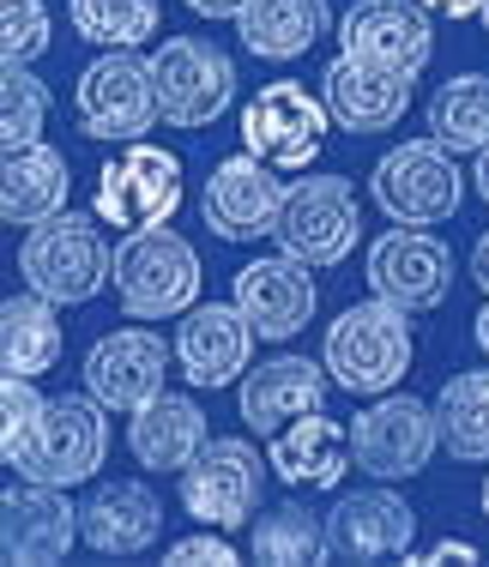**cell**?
Masks as SVG:
<instances>
[{
    "label": "cell",
    "instance_id": "obj_1",
    "mask_svg": "<svg viewBox=\"0 0 489 567\" xmlns=\"http://www.w3.org/2000/svg\"><path fill=\"white\" fill-rule=\"evenodd\" d=\"M7 465L24 483H54V489H79L103 471L109 458V404H98L91 393H67L49 399L24 435L0 441Z\"/></svg>",
    "mask_w": 489,
    "mask_h": 567
},
{
    "label": "cell",
    "instance_id": "obj_2",
    "mask_svg": "<svg viewBox=\"0 0 489 567\" xmlns=\"http://www.w3.org/2000/svg\"><path fill=\"white\" fill-rule=\"evenodd\" d=\"M411 308L387 302V296H369V302H350L345 315L326 327L320 362L333 374V386L357 399H380L411 374Z\"/></svg>",
    "mask_w": 489,
    "mask_h": 567
},
{
    "label": "cell",
    "instance_id": "obj_3",
    "mask_svg": "<svg viewBox=\"0 0 489 567\" xmlns=\"http://www.w3.org/2000/svg\"><path fill=\"white\" fill-rule=\"evenodd\" d=\"M19 272L31 290H43L49 302L79 308L91 296H103V284L115 278V254H109L103 218L98 212H54L49 224H31L19 248Z\"/></svg>",
    "mask_w": 489,
    "mask_h": 567
},
{
    "label": "cell",
    "instance_id": "obj_4",
    "mask_svg": "<svg viewBox=\"0 0 489 567\" xmlns=\"http://www.w3.org/2000/svg\"><path fill=\"white\" fill-rule=\"evenodd\" d=\"M115 296L128 320H175L200 302V254L170 224L128 229L115 248Z\"/></svg>",
    "mask_w": 489,
    "mask_h": 567
},
{
    "label": "cell",
    "instance_id": "obj_5",
    "mask_svg": "<svg viewBox=\"0 0 489 567\" xmlns=\"http://www.w3.org/2000/svg\"><path fill=\"white\" fill-rule=\"evenodd\" d=\"M266 477H272V458L254 447V441L217 435L200 447L194 465L182 471V507L194 525L242 532V525H254V513H261Z\"/></svg>",
    "mask_w": 489,
    "mask_h": 567
},
{
    "label": "cell",
    "instance_id": "obj_6",
    "mask_svg": "<svg viewBox=\"0 0 489 567\" xmlns=\"http://www.w3.org/2000/svg\"><path fill=\"white\" fill-rule=\"evenodd\" d=\"M73 110H79V133H91V140H109V145L145 140V127L163 121L152 61L133 55V49H103V55L79 73Z\"/></svg>",
    "mask_w": 489,
    "mask_h": 567
},
{
    "label": "cell",
    "instance_id": "obj_7",
    "mask_svg": "<svg viewBox=\"0 0 489 567\" xmlns=\"http://www.w3.org/2000/svg\"><path fill=\"white\" fill-rule=\"evenodd\" d=\"M357 236H363V212L345 175H296V182H284V206H278V224H272V241L284 254H296L308 266H338L350 260Z\"/></svg>",
    "mask_w": 489,
    "mask_h": 567
},
{
    "label": "cell",
    "instance_id": "obj_8",
    "mask_svg": "<svg viewBox=\"0 0 489 567\" xmlns=\"http://www.w3.org/2000/svg\"><path fill=\"white\" fill-rule=\"evenodd\" d=\"M369 194L393 224H424L429 229V224H447L459 212L466 175H459L454 152L429 133V140H405L380 157L375 175H369Z\"/></svg>",
    "mask_w": 489,
    "mask_h": 567
},
{
    "label": "cell",
    "instance_id": "obj_9",
    "mask_svg": "<svg viewBox=\"0 0 489 567\" xmlns=\"http://www.w3.org/2000/svg\"><path fill=\"white\" fill-rule=\"evenodd\" d=\"M326 127H333L326 97L303 91L296 79H272V85H261L242 103V152L266 157L284 175H303L315 164L326 145Z\"/></svg>",
    "mask_w": 489,
    "mask_h": 567
},
{
    "label": "cell",
    "instance_id": "obj_10",
    "mask_svg": "<svg viewBox=\"0 0 489 567\" xmlns=\"http://www.w3.org/2000/svg\"><path fill=\"white\" fill-rule=\"evenodd\" d=\"M157 79V110L170 127H212L217 115L236 103V61L212 43V37H163L152 55Z\"/></svg>",
    "mask_w": 489,
    "mask_h": 567
},
{
    "label": "cell",
    "instance_id": "obj_11",
    "mask_svg": "<svg viewBox=\"0 0 489 567\" xmlns=\"http://www.w3.org/2000/svg\"><path fill=\"white\" fill-rule=\"evenodd\" d=\"M435 447H441L435 404L411 399V393H380V399H369V411H357V423H350L357 471H369L375 483H405V477H417V471H429Z\"/></svg>",
    "mask_w": 489,
    "mask_h": 567
},
{
    "label": "cell",
    "instance_id": "obj_12",
    "mask_svg": "<svg viewBox=\"0 0 489 567\" xmlns=\"http://www.w3.org/2000/svg\"><path fill=\"white\" fill-rule=\"evenodd\" d=\"M91 212L109 229H145V224H170L182 212V157L163 145L133 140L121 157H109L98 175Z\"/></svg>",
    "mask_w": 489,
    "mask_h": 567
},
{
    "label": "cell",
    "instance_id": "obj_13",
    "mask_svg": "<svg viewBox=\"0 0 489 567\" xmlns=\"http://www.w3.org/2000/svg\"><path fill=\"white\" fill-rule=\"evenodd\" d=\"M363 278H369L375 296L399 308H441L447 290H454V248L441 236H429L424 224H399L380 241H369V260H363Z\"/></svg>",
    "mask_w": 489,
    "mask_h": 567
},
{
    "label": "cell",
    "instance_id": "obj_14",
    "mask_svg": "<svg viewBox=\"0 0 489 567\" xmlns=\"http://www.w3.org/2000/svg\"><path fill=\"white\" fill-rule=\"evenodd\" d=\"M284 169H272L266 157L254 152H236L224 157L212 175H206V194H200V218L217 241H261L272 236L278 224V206H284Z\"/></svg>",
    "mask_w": 489,
    "mask_h": 567
},
{
    "label": "cell",
    "instance_id": "obj_15",
    "mask_svg": "<svg viewBox=\"0 0 489 567\" xmlns=\"http://www.w3.org/2000/svg\"><path fill=\"white\" fill-rule=\"evenodd\" d=\"M230 302H236L242 315L254 320V332H261L266 344H284V339H296V332L315 320L320 290H315L308 260H296V254L278 248V254H266V260H248V266H242Z\"/></svg>",
    "mask_w": 489,
    "mask_h": 567
},
{
    "label": "cell",
    "instance_id": "obj_16",
    "mask_svg": "<svg viewBox=\"0 0 489 567\" xmlns=\"http://www.w3.org/2000/svg\"><path fill=\"white\" fill-rule=\"evenodd\" d=\"M170 357H175V344H163L152 327H121V332H109V339L91 344V357H85L79 374H85V393L98 404L133 416L145 399L163 393Z\"/></svg>",
    "mask_w": 489,
    "mask_h": 567
},
{
    "label": "cell",
    "instance_id": "obj_17",
    "mask_svg": "<svg viewBox=\"0 0 489 567\" xmlns=\"http://www.w3.org/2000/svg\"><path fill=\"white\" fill-rule=\"evenodd\" d=\"M411 79L417 73H399V66H380L369 55L338 49V61L320 73V97H326V110H333V127L387 133L405 121V110H411Z\"/></svg>",
    "mask_w": 489,
    "mask_h": 567
},
{
    "label": "cell",
    "instance_id": "obj_18",
    "mask_svg": "<svg viewBox=\"0 0 489 567\" xmlns=\"http://www.w3.org/2000/svg\"><path fill=\"white\" fill-rule=\"evenodd\" d=\"M254 320L242 315L236 302H194L182 315V327H175V362H182V374L194 386H236L242 374H248L254 362Z\"/></svg>",
    "mask_w": 489,
    "mask_h": 567
},
{
    "label": "cell",
    "instance_id": "obj_19",
    "mask_svg": "<svg viewBox=\"0 0 489 567\" xmlns=\"http://www.w3.org/2000/svg\"><path fill=\"white\" fill-rule=\"evenodd\" d=\"M338 561H405L417 544V507L399 489H350L326 507Z\"/></svg>",
    "mask_w": 489,
    "mask_h": 567
},
{
    "label": "cell",
    "instance_id": "obj_20",
    "mask_svg": "<svg viewBox=\"0 0 489 567\" xmlns=\"http://www.w3.org/2000/svg\"><path fill=\"white\" fill-rule=\"evenodd\" d=\"M79 507L54 483H24L0 495V556L12 567H54L79 544Z\"/></svg>",
    "mask_w": 489,
    "mask_h": 567
},
{
    "label": "cell",
    "instance_id": "obj_21",
    "mask_svg": "<svg viewBox=\"0 0 489 567\" xmlns=\"http://www.w3.org/2000/svg\"><path fill=\"white\" fill-rule=\"evenodd\" d=\"M338 49L399 66V73H424L435 55L429 7L424 0H350V12L338 19Z\"/></svg>",
    "mask_w": 489,
    "mask_h": 567
},
{
    "label": "cell",
    "instance_id": "obj_22",
    "mask_svg": "<svg viewBox=\"0 0 489 567\" xmlns=\"http://www.w3.org/2000/svg\"><path fill=\"white\" fill-rule=\"evenodd\" d=\"M326 386H333L326 362L278 350V357L254 362V369L242 374L236 411H242V423H248L254 435H278L284 423H296V416L320 411V404H326Z\"/></svg>",
    "mask_w": 489,
    "mask_h": 567
},
{
    "label": "cell",
    "instance_id": "obj_23",
    "mask_svg": "<svg viewBox=\"0 0 489 567\" xmlns=\"http://www.w3.org/2000/svg\"><path fill=\"white\" fill-rule=\"evenodd\" d=\"M79 532H85V544L98 549V556H140V549H152L157 532H163V502L133 477L98 483V489L79 502Z\"/></svg>",
    "mask_w": 489,
    "mask_h": 567
},
{
    "label": "cell",
    "instance_id": "obj_24",
    "mask_svg": "<svg viewBox=\"0 0 489 567\" xmlns=\"http://www.w3.org/2000/svg\"><path fill=\"white\" fill-rule=\"evenodd\" d=\"M266 458H272V477L291 483V489H338L357 453H350V429H338L326 411H308L272 435Z\"/></svg>",
    "mask_w": 489,
    "mask_h": 567
},
{
    "label": "cell",
    "instance_id": "obj_25",
    "mask_svg": "<svg viewBox=\"0 0 489 567\" xmlns=\"http://www.w3.org/2000/svg\"><path fill=\"white\" fill-rule=\"evenodd\" d=\"M206 441H212L206 435V411H200L187 393L145 399L140 411H133V423H128V447L145 471H175V477H182Z\"/></svg>",
    "mask_w": 489,
    "mask_h": 567
},
{
    "label": "cell",
    "instance_id": "obj_26",
    "mask_svg": "<svg viewBox=\"0 0 489 567\" xmlns=\"http://www.w3.org/2000/svg\"><path fill=\"white\" fill-rule=\"evenodd\" d=\"M333 31L326 0H248L236 12V37L254 61H296Z\"/></svg>",
    "mask_w": 489,
    "mask_h": 567
},
{
    "label": "cell",
    "instance_id": "obj_27",
    "mask_svg": "<svg viewBox=\"0 0 489 567\" xmlns=\"http://www.w3.org/2000/svg\"><path fill=\"white\" fill-rule=\"evenodd\" d=\"M67 194H73V175L54 145L37 140L24 152H7V169H0V218L7 224H49L54 212H67Z\"/></svg>",
    "mask_w": 489,
    "mask_h": 567
},
{
    "label": "cell",
    "instance_id": "obj_28",
    "mask_svg": "<svg viewBox=\"0 0 489 567\" xmlns=\"http://www.w3.org/2000/svg\"><path fill=\"white\" fill-rule=\"evenodd\" d=\"M61 302H49L43 290H24V296H7L0 302V350H7V374H43L61 362Z\"/></svg>",
    "mask_w": 489,
    "mask_h": 567
},
{
    "label": "cell",
    "instance_id": "obj_29",
    "mask_svg": "<svg viewBox=\"0 0 489 567\" xmlns=\"http://www.w3.org/2000/svg\"><path fill=\"white\" fill-rule=\"evenodd\" d=\"M435 423H441V447L459 465H483L489 458V369H466L435 393Z\"/></svg>",
    "mask_w": 489,
    "mask_h": 567
},
{
    "label": "cell",
    "instance_id": "obj_30",
    "mask_svg": "<svg viewBox=\"0 0 489 567\" xmlns=\"http://www.w3.org/2000/svg\"><path fill=\"white\" fill-rule=\"evenodd\" d=\"M429 133L447 145L454 157H478L489 145V79L483 73H459L429 97Z\"/></svg>",
    "mask_w": 489,
    "mask_h": 567
},
{
    "label": "cell",
    "instance_id": "obj_31",
    "mask_svg": "<svg viewBox=\"0 0 489 567\" xmlns=\"http://www.w3.org/2000/svg\"><path fill=\"white\" fill-rule=\"evenodd\" d=\"M333 556V537H326V519L296 502L272 507L254 519V561L266 567H315Z\"/></svg>",
    "mask_w": 489,
    "mask_h": 567
},
{
    "label": "cell",
    "instance_id": "obj_32",
    "mask_svg": "<svg viewBox=\"0 0 489 567\" xmlns=\"http://www.w3.org/2000/svg\"><path fill=\"white\" fill-rule=\"evenodd\" d=\"M67 19L98 49H140L163 31V0H67Z\"/></svg>",
    "mask_w": 489,
    "mask_h": 567
},
{
    "label": "cell",
    "instance_id": "obj_33",
    "mask_svg": "<svg viewBox=\"0 0 489 567\" xmlns=\"http://www.w3.org/2000/svg\"><path fill=\"white\" fill-rule=\"evenodd\" d=\"M49 121V85L31 73V61H0V145L24 152L43 140Z\"/></svg>",
    "mask_w": 489,
    "mask_h": 567
},
{
    "label": "cell",
    "instance_id": "obj_34",
    "mask_svg": "<svg viewBox=\"0 0 489 567\" xmlns=\"http://www.w3.org/2000/svg\"><path fill=\"white\" fill-rule=\"evenodd\" d=\"M49 31L43 0H0V61H37L49 49Z\"/></svg>",
    "mask_w": 489,
    "mask_h": 567
},
{
    "label": "cell",
    "instance_id": "obj_35",
    "mask_svg": "<svg viewBox=\"0 0 489 567\" xmlns=\"http://www.w3.org/2000/svg\"><path fill=\"white\" fill-rule=\"evenodd\" d=\"M236 544H230V532H212V525H200L194 537H182V544L163 549V567H236Z\"/></svg>",
    "mask_w": 489,
    "mask_h": 567
},
{
    "label": "cell",
    "instance_id": "obj_36",
    "mask_svg": "<svg viewBox=\"0 0 489 567\" xmlns=\"http://www.w3.org/2000/svg\"><path fill=\"white\" fill-rule=\"evenodd\" d=\"M43 393H37V381L31 374H7L0 381V416H7V429H0V441H12V435H24V429L43 416Z\"/></svg>",
    "mask_w": 489,
    "mask_h": 567
},
{
    "label": "cell",
    "instance_id": "obj_37",
    "mask_svg": "<svg viewBox=\"0 0 489 567\" xmlns=\"http://www.w3.org/2000/svg\"><path fill=\"white\" fill-rule=\"evenodd\" d=\"M447 561H478V544H459V537L447 544V537H441V544H429V549H417V556H405V567H447Z\"/></svg>",
    "mask_w": 489,
    "mask_h": 567
},
{
    "label": "cell",
    "instance_id": "obj_38",
    "mask_svg": "<svg viewBox=\"0 0 489 567\" xmlns=\"http://www.w3.org/2000/svg\"><path fill=\"white\" fill-rule=\"evenodd\" d=\"M429 12H441V19H478L483 0H424Z\"/></svg>",
    "mask_w": 489,
    "mask_h": 567
},
{
    "label": "cell",
    "instance_id": "obj_39",
    "mask_svg": "<svg viewBox=\"0 0 489 567\" xmlns=\"http://www.w3.org/2000/svg\"><path fill=\"white\" fill-rule=\"evenodd\" d=\"M187 7H194L200 19H236V12L248 7V0H187Z\"/></svg>",
    "mask_w": 489,
    "mask_h": 567
},
{
    "label": "cell",
    "instance_id": "obj_40",
    "mask_svg": "<svg viewBox=\"0 0 489 567\" xmlns=\"http://www.w3.org/2000/svg\"><path fill=\"white\" fill-rule=\"evenodd\" d=\"M471 278H478V290L489 296V229L478 236V248H471Z\"/></svg>",
    "mask_w": 489,
    "mask_h": 567
},
{
    "label": "cell",
    "instance_id": "obj_41",
    "mask_svg": "<svg viewBox=\"0 0 489 567\" xmlns=\"http://www.w3.org/2000/svg\"><path fill=\"white\" fill-rule=\"evenodd\" d=\"M471 182H478V199L489 206V145L478 152V164H471Z\"/></svg>",
    "mask_w": 489,
    "mask_h": 567
},
{
    "label": "cell",
    "instance_id": "obj_42",
    "mask_svg": "<svg viewBox=\"0 0 489 567\" xmlns=\"http://www.w3.org/2000/svg\"><path fill=\"white\" fill-rule=\"evenodd\" d=\"M471 339H478V350H483V357H489V296H483L478 320H471Z\"/></svg>",
    "mask_w": 489,
    "mask_h": 567
},
{
    "label": "cell",
    "instance_id": "obj_43",
    "mask_svg": "<svg viewBox=\"0 0 489 567\" xmlns=\"http://www.w3.org/2000/svg\"><path fill=\"white\" fill-rule=\"evenodd\" d=\"M483 519H489V477H483Z\"/></svg>",
    "mask_w": 489,
    "mask_h": 567
},
{
    "label": "cell",
    "instance_id": "obj_44",
    "mask_svg": "<svg viewBox=\"0 0 489 567\" xmlns=\"http://www.w3.org/2000/svg\"><path fill=\"white\" fill-rule=\"evenodd\" d=\"M478 19H483V31H489V0H483V12H478Z\"/></svg>",
    "mask_w": 489,
    "mask_h": 567
}]
</instances>
